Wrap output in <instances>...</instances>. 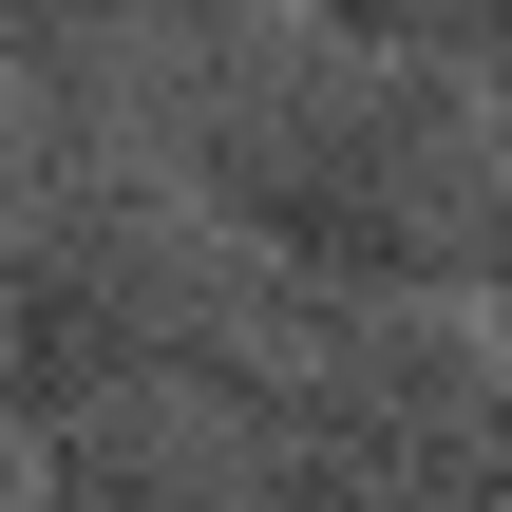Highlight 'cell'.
Segmentation results:
<instances>
[{"label": "cell", "mask_w": 512, "mask_h": 512, "mask_svg": "<svg viewBox=\"0 0 512 512\" xmlns=\"http://www.w3.org/2000/svg\"><path fill=\"white\" fill-rule=\"evenodd\" d=\"M171 190L304 304H475V228H494L512 114H475L437 57H380V38H323V19H247L171 114Z\"/></svg>", "instance_id": "6da1fadb"}, {"label": "cell", "mask_w": 512, "mask_h": 512, "mask_svg": "<svg viewBox=\"0 0 512 512\" xmlns=\"http://www.w3.org/2000/svg\"><path fill=\"white\" fill-rule=\"evenodd\" d=\"M304 304L133 152H57L0 228V437H57L95 399H266Z\"/></svg>", "instance_id": "7a4b0ae2"}, {"label": "cell", "mask_w": 512, "mask_h": 512, "mask_svg": "<svg viewBox=\"0 0 512 512\" xmlns=\"http://www.w3.org/2000/svg\"><path fill=\"white\" fill-rule=\"evenodd\" d=\"M247 512H512L494 323L475 304H342L247 399Z\"/></svg>", "instance_id": "3957f363"}, {"label": "cell", "mask_w": 512, "mask_h": 512, "mask_svg": "<svg viewBox=\"0 0 512 512\" xmlns=\"http://www.w3.org/2000/svg\"><path fill=\"white\" fill-rule=\"evenodd\" d=\"M266 0H0V95L57 152H114L133 114H171Z\"/></svg>", "instance_id": "277c9868"}, {"label": "cell", "mask_w": 512, "mask_h": 512, "mask_svg": "<svg viewBox=\"0 0 512 512\" xmlns=\"http://www.w3.org/2000/svg\"><path fill=\"white\" fill-rule=\"evenodd\" d=\"M19 512H247V418L228 399H95L19 437Z\"/></svg>", "instance_id": "5b68a950"}, {"label": "cell", "mask_w": 512, "mask_h": 512, "mask_svg": "<svg viewBox=\"0 0 512 512\" xmlns=\"http://www.w3.org/2000/svg\"><path fill=\"white\" fill-rule=\"evenodd\" d=\"M285 19H323V38H380V57H437V76H456V38H475L494 0H285Z\"/></svg>", "instance_id": "8992f818"}, {"label": "cell", "mask_w": 512, "mask_h": 512, "mask_svg": "<svg viewBox=\"0 0 512 512\" xmlns=\"http://www.w3.org/2000/svg\"><path fill=\"white\" fill-rule=\"evenodd\" d=\"M475 323H512V171H494V228H475Z\"/></svg>", "instance_id": "52a82bcc"}, {"label": "cell", "mask_w": 512, "mask_h": 512, "mask_svg": "<svg viewBox=\"0 0 512 512\" xmlns=\"http://www.w3.org/2000/svg\"><path fill=\"white\" fill-rule=\"evenodd\" d=\"M0 228H19V95H0Z\"/></svg>", "instance_id": "ba28073f"}, {"label": "cell", "mask_w": 512, "mask_h": 512, "mask_svg": "<svg viewBox=\"0 0 512 512\" xmlns=\"http://www.w3.org/2000/svg\"><path fill=\"white\" fill-rule=\"evenodd\" d=\"M0 512H19V494H0Z\"/></svg>", "instance_id": "9c48e42d"}]
</instances>
